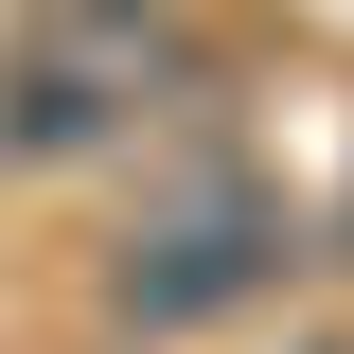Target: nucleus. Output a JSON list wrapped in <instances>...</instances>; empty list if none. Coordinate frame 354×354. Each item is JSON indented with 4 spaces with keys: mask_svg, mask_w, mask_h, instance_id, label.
<instances>
[{
    "mask_svg": "<svg viewBox=\"0 0 354 354\" xmlns=\"http://www.w3.org/2000/svg\"><path fill=\"white\" fill-rule=\"evenodd\" d=\"M301 283V213L266 195L248 160H142V195L106 213V248H88V319L106 337H213V319H266Z\"/></svg>",
    "mask_w": 354,
    "mask_h": 354,
    "instance_id": "1",
    "label": "nucleus"
},
{
    "mask_svg": "<svg viewBox=\"0 0 354 354\" xmlns=\"http://www.w3.org/2000/svg\"><path fill=\"white\" fill-rule=\"evenodd\" d=\"M195 36H18L0 71V177H124L177 142Z\"/></svg>",
    "mask_w": 354,
    "mask_h": 354,
    "instance_id": "2",
    "label": "nucleus"
},
{
    "mask_svg": "<svg viewBox=\"0 0 354 354\" xmlns=\"http://www.w3.org/2000/svg\"><path fill=\"white\" fill-rule=\"evenodd\" d=\"M36 36H177V0H18Z\"/></svg>",
    "mask_w": 354,
    "mask_h": 354,
    "instance_id": "3",
    "label": "nucleus"
},
{
    "mask_svg": "<svg viewBox=\"0 0 354 354\" xmlns=\"http://www.w3.org/2000/svg\"><path fill=\"white\" fill-rule=\"evenodd\" d=\"M18 36H36V18H18V0H0V71H18Z\"/></svg>",
    "mask_w": 354,
    "mask_h": 354,
    "instance_id": "4",
    "label": "nucleus"
},
{
    "mask_svg": "<svg viewBox=\"0 0 354 354\" xmlns=\"http://www.w3.org/2000/svg\"><path fill=\"white\" fill-rule=\"evenodd\" d=\"M337 248H354V213H337Z\"/></svg>",
    "mask_w": 354,
    "mask_h": 354,
    "instance_id": "5",
    "label": "nucleus"
}]
</instances>
